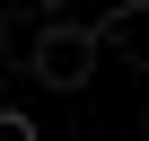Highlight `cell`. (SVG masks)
Segmentation results:
<instances>
[{
	"label": "cell",
	"mask_w": 149,
	"mask_h": 141,
	"mask_svg": "<svg viewBox=\"0 0 149 141\" xmlns=\"http://www.w3.org/2000/svg\"><path fill=\"white\" fill-rule=\"evenodd\" d=\"M140 132H149V106H140Z\"/></svg>",
	"instance_id": "obj_4"
},
{
	"label": "cell",
	"mask_w": 149,
	"mask_h": 141,
	"mask_svg": "<svg viewBox=\"0 0 149 141\" xmlns=\"http://www.w3.org/2000/svg\"><path fill=\"white\" fill-rule=\"evenodd\" d=\"M132 62V70H149V0H132V9H105L97 18V62Z\"/></svg>",
	"instance_id": "obj_2"
},
{
	"label": "cell",
	"mask_w": 149,
	"mask_h": 141,
	"mask_svg": "<svg viewBox=\"0 0 149 141\" xmlns=\"http://www.w3.org/2000/svg\"><path fill=\"white\" fill-rule=\"evenodd\" d=\"M0 141H44V132H35L26 115H9V106H0Z\"/></svg>",
	"instance_id": "obj_3"
},
{
	"label": "cell",
	"mask_w": 149,
	"mask_h": 141,
	"mask_svg": "<svg viewBox=\"0 0 149 141\" xmlns=\"http://www.w3.org/2000/svg\"><path fill=\"white\" fill-rule=\"evenodd\" d=\"M26 70L44 88H88L97 80V18H44V35H35V53H26Z\"/></svg>",
	"instance_id": "obj_1"
}]
</instances>
